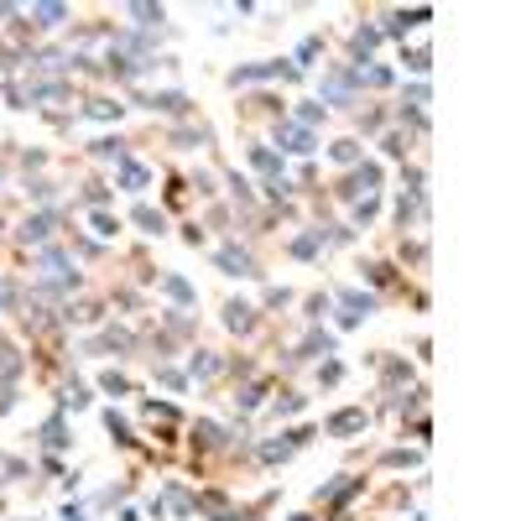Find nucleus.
Returning a JSON list of instances; mask_svg holds the SVG:
<instances>
[{
	"label": "nucleus",
	"instance_id": "obj_1",
	"mask_svg": "<svg viewBox=\"0 0 521 521\" xmlns=\"http://www.w3.org/2000/svg\"><path fill=\"white\" fill-rule=\"evenodd\" d=\"M354 428H365V412H339L329 423V433H354Z\"/></svg>",
	"mask_w": 521,
	"mask_h": 521
},
{
	"label": "nucleus",
	"instance_id": "obj_2",
	"mask_svg": "<svg viewBox=\"0 0 521 521\" xmlns=\"http://www.w3.org/2000/svg\"><path fill=\"white\" fill-rule=\"evenodd\" d=\"M287 151H313V136L308 130H287Z\"/></svg>",
	"mask_w": 521,
	"mask_h": 521
},
{
	"label": "nucleus",
	"instance_id": "obj_3",
	"mask_svg": "<svg viewBox=\"0 0 521 521\" xmlns=\"http://www.w3.org/2000/svg\"><path fill=\"white\" fill-rule=\"evenodd\" d=\"M63 16H68L63 6H37V21H42V27H52V21H63Z\"/></svg>",
	"mask_w": 521,
	"mask_h": 521
},
{
	"label": "nucleus",
	"instance_id": "obj_4",
	"mask_svg": "<svg viewBox=\"0 0 521 521\" xmlns=\"http://www.w3.org/2000/svg\"><path fill=\"white\" fill-rule=\"evenodd\" d=\"M219 261H225V266H229V271H240V276H246V271H250V261H246V256H240V250H225V256H219Z\"/></svg>",
	"mask_w": 521,
	"mask_h": 521
},
{
	"label": "nucleus",
	"instance_id": "obj_5",
	"mask_svg": "<svg viewBox=\"0 0 521 521\" xmlns=\"http://www.w3.org/2000/svg\"><path fill=\"white\" fill-rule=\"evenodd\" d=\"M136 219H141V225L151 229V235H157V229H162V214H151V209H136Z\"/></svg>",
	"mask_w": 521,
	"mask_h": 521
}]
</instances>
